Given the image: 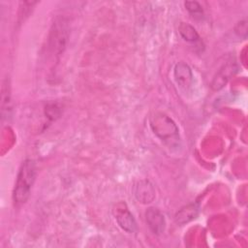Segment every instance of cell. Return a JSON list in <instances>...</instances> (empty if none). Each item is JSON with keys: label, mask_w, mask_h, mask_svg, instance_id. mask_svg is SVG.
<instances>
[{"label": "cell", "mask_w": 248, "mask_h": 248, "mask_svg": "<svg viewBox=\"0 0 248 248\" xmlns=\"http://www.w3.org/2000/svg\"><path fill=\"white\" fill-rule=\"evenodd\" d=\"M36 179V165L31 159L22 162L13 191V201L15 205L23 204L29 198L32 186Z\"/></svg>", "instance_id": "6da1fadb"}, {"label": "cell", "mask_w": 248, "mask_h": 248, "mask_svg": "<svg viewBox=\"0 0 248 248\" xmlns=\"http://www.w3.org/2000/svg\"><path fill=\"white\" fill-rule=\"evenodd\" d=\"M150 126L154 134L167 143L172 144L179 139L177 126L166 114L156 113L150 120Z\"/></svg>", "instance_id": "7a4b0ae2"}, {"label": "cell", "mask_w": 248, "mask_h": 248, "mask_svg": "<svg viewBox=\"0 0 248 248\" xmlns=\"http://www.w3.org/2000/svg\"><path fill=\"white\" fill-rule=\"evenodd\" d=\"M114 218L119 227L125 232L132 233L137 229V223L133 214L128 209L125 202H118L113 208Z\"/></svg>", "instance_id": "3957f363"}, {"label": "cell", "mask_w": 248, "mask_h": 248, "mask_svg": "<svg viewBox=\"0 0 248 248\" xmlns=\"http://www.w3.org/2000/svg\"><path fill=\"white\" fill-rule=\"evenodd\" d=\"M176 83L183 89H188L193 83V74L191 68L184 62H179L174 67L173 72Z\"/></svg>", "instance_id": "277c9868"}, {"label": "cell", "mask_w": 248, "mask_h": 248, "mask_svg": "<svg viewBox=\"0 0 248 248\" xmlns=\"http://www.w3.org/2000/svg\"><path fill=\"white\" fill-rule=\"evenodd\" d=\"M145 218L148 227L155 234H161L166 227V221L164 215L159 209L155 207H150L145 212Z\"/></svg>", "instance_id": "5b68a950"}, {"label": "cell", "mask_w": 248, "mask_h": 248, "mask_svg": "<svg viewBox=\"0 0 248 248\" xmlns=\"http://www.w3.org/2000/svg\"><path fill=\"white\" fill-rule=\"evenodd\" d=\"M52 28L53 30L51 31L50 36V41L53 42L52 47H54V50L60 53L65 46V41L67 39V28L63 20L56 21Z\"/></svg>", "instance_id": "8992f818"}, {"label": "cell", "mask_w": 248, "mask_h": 248, "mask_svg": "<svg viewBox=\"0 0 248 248\" xmlns=\"http://www.w3.org/2000/svg\"><path fill=\"white\" fill-rule=\"evenodd\" d=\"M136 197L142 203L152 202L155 197V191L152 184L149 181L139 182L136 186Z\"/></svg>", "instance_id": "52a82bcc"}, {"label": "cell", "mask_w": 248, "mask_h": 248, "mask_svg": "<svg viewBox=\"0 0 248 248\" xmlns=\"http://www.w3.org/2000/svg\"><path fill=\"white\" fill-rule=\"evenodd\" d=\"M178 32L180 36L187 42H190V43L200 42V36L197 33L196 29L188 23L181 22L178 27Z\"/></svg>", "instance_id": "ba28073f"}, {"label": "cell", "mask_w": 248, "mask_h": 248, "mask_svg": "<svg viewBox=\"0 0 248 248\" xmlns=\"http://www.w3.org/2000/svg\"><path fill=\"white\" fill-rule=\"evenodd\" d=\"M197 213H198V207L195 204H191L180 209L175 216V220L179 224H184L194 219Z\"/></svg>", "instance_id": "9c48e42d"}, {"label": "cell", "mask_w": 248, "mask_h": 248, "mask_svg": "<svg viewBox=\"0 0 248 248\" xmlns=\"http://www.w3.org/2000/svg\"><path fill=\"white\" fill-rule=\"evenodd\" d=\"M1 108H2V115L5 113V110H7L8 113V109H10V106L9 104L11 103V95H10V86L8 83V79H5L3 81V85H2V96H1Z\"/></svg>", "instance_id": "30bf717a"}, {"label": "cell", "mask_w": 248, "mask_h": 248, "mask_svg": "<svg viewBox=\"0 0 248 248\" xmlns=\"http://www.w3.org/2000/svg\"><path fill=\"white\" fill-rule=\"evenodd\" d=\"M184 6L193 17H195V18H202V17L203 11H202V6L198 2H196V1H186L184 3Z\"/></svg>", "instance_id": "8fae6325"}]
</instances>
